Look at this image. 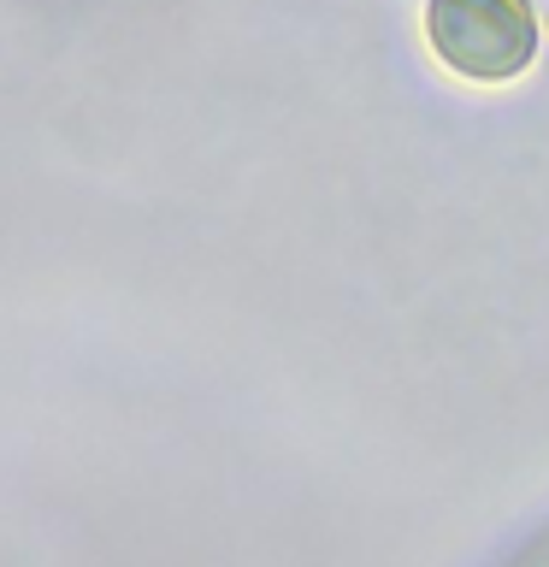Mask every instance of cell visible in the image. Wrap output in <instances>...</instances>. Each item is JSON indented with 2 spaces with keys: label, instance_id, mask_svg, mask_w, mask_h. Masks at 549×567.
<instances>
[{
  "label": "cell",
  "instance_id": "obj_1",
  "mask_svg": "<svg viewBox=\"0 0 549 567\" xmlns=\"http://www.w3.org/2000/svg\"><path fill=\"white\" fill-rule=\"evenodd\" d=\"M432 48L467 78H514L538 48V18L526 0H432Z\"/></svg>",
  "mask_w": 549,
  "mask_h": 567
}]
</instances>
